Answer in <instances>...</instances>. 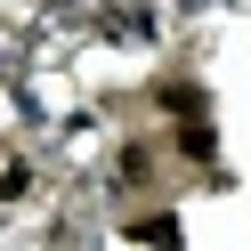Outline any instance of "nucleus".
I'll return each instance as SVG.
<instances>
[{
	"label": "nucleus",
	"instance_id": "nucleus-1",
	"mask_svg": "<svg viewBox=\"0 0 251 251\" xmlns=\"http://www.w3.org/2000/svg\"><path fill=\"white\" fill-rule=\"evenodd\" d=\"M130 235H138V243H170L178 227H170V211H146V219H130Z\"/></svg>",
	"mask_w": 251,
	"mask_h": 251
}]
</instances>
